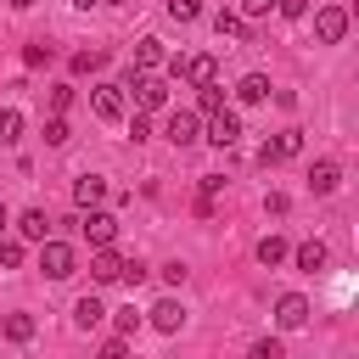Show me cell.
Returning a JSON list of instances; mask_svg holds the SVG:
<instances>
[{
  "instance_id": "cell-1",
  "label": "cell",
  "mask_w": 359,
  "mask_h": 359,
  "mask_svg": "<svg viewBox=\"0 0 359 359\" xmlns=\"http://www.w3.org/2000/svg\"><path fill=\"white\" fill-rule=\"evenodd\" d=\"M39 269H45L50 280H67V275L79 269V258H73L67 241H50V236H45V241H39Z\"/></svg>"
},
{
  "instance_id": "cell-2",
  "label": "cell",
  "mask_w": 359,
  "mask_h": 359,
  "mask_svg": "<svg viewBox=\"0 0 359 359\" xmlns=\"http://www.w3.org/2000/svg\"><path fill=\"white\" fill-rule=\"evenodd\" d=\"M79 230H84V241H90V247H112V236H118V219H112L107 208H84Z\"/></svg>"
},
{
  "instance_id": "cell-3",
  "label": "cell",
  "mask_w": 359,
  "mask_h": 359,
  "mask_svg": "<svg viewBox=\"0 0 359 359\" xmlns=\"http://www.w3.org/2000/svg\"><path fill=\"white\" fill-rule=\"evenodd\" d=\"M129 90H135V107H140V112H157V107H168V84H163V79L129 73Z\"/></svg>"
},
{
  "instance_id": "cell-4",
  "label": "cell",
  "mask_w": 359,
  "mask_h": 359,
  "mask_svg": "<svg viewBox=\"0 0 359 359\" xmlns=\"http://www.w3.org/2000/svg\"><path fill=\"white\" fill-rule=\"evenodd\" d=\"M163 135H168L174 146H196V140H202V112H168Z\"/></svg>"
},
{
  "instance_id": "cell-5",
  "label": "cell",
  "mask_w": 359,
  "mask_h": 359,
  "mask_svg": "<svg viewBox=\"0 0 359 359\" xmlns=\"http://www.w3.org/2000/svg\"><path fill=\"white\" fill-rule=\"evenodd\" d=\"M342 34H348V11H342V6L314 11V39H320V45H337Z\"/></svg>"
},
{
  "instance_id": "cell-6",
  "label": "cell",
  "mask_w": 359,
  "mask_h": 359,
  "mask_svg": "<svg viewBox=\"0 0 359 359\" xmlns=\"http://www.w3.org/2000/svg\"><path fill=\"white\" fill-rule=\"evenodd\" d=\"M297 151H303V135H297V129H286V135H275V140H264V146H258V163L269 168V163H286V157H297Z\"/></svg>"
},
{
  "instance_id": "cell-7",
  "label": "cell",
  "mask_w": 359,
  "mask_h": 359,
  "mask_svg": "<svg viewBox=\"0 0 359 359\" xmlns=\"http://www.w3.org/2000/svg\"><path fill=\"white\" fill-rule=\"evenodd\" d=\"M275 325H280V331H297V325H309V297H303V292H286V297L275 303Z\"/></svg>"
},
{
  "instance_id": "cell-8",
  "label": "cell",
  "mask_w": 359,
  "mask_h": 359,
  "mask_svg": "<svg viewBox=\"0 0 359 359\" xmlns=\"http://www.w3.org/2000/svg\"><path fill=\"white\" fill-rule=\"evenodd\" d=\"M90 107H95V118H123V84H95L90 90Z\"/></svg>"
},
{
  "instance_id": "cell-9",
  "label": "cell",
  "mask_w": 359,
  "mask_h": 359,
  "mask_svg": "<svg viewBox=\"0 0 359 359\" xmlns=\"http://www.w3.org/2000/svg\"><path fill=\"white\" fill-rule=\"evenodd\" d=\"M208 140H213L219 151H224V146H236V140H241V118H236L230 107H224V112H213V118H208Z\"/></svg>"
},
{
  "instance_id": "cell-10",
  "label": "cell",
  "mask_w": 359,
  "mask_h": 359,
  "mask_svg": "<svg viewBox=\"0 0 359 359\" xmlns=\"http://www.w3.org/2000/svg\"><path fill=\"white\" fill-rule=\"evenodd\" d=\"M90 280H95V286H112V280H123V258H118L112 247H95V258H90Z\"/></svg>"
},
{
  "instance_id": "cell-11",
  "label": "cell",
  "mask_w": 359,
  "mask_h": 359,
  "mask_svg": "<svg viewBox=\"0 0 359 359\" xmlns=\"http://www.w3.org/2000/svg\"><path fill=\"white\" fill-rule=\"evenodd\" d=\"M146 320H151V325H157L163 337H174V331H185V309H180L174 297H163V303H151V309H146Z\"/></svg>"
},
{
  "instance_id": "cell-12",
  "label": "cell",
  "mask_w": 359,
  "mask_h": 359,
  "mask_svg": "<svg viewBox=\"0 0 359 359\" xmlns=\"http://www.w3.org/2000/svg\"><path fill=\"white\" fill-rule=\"evenodd\" d=\"M309 185H314V196H331V191L342 185V168H337L331 157H320V163L309 168Z\"/></svg>"
},
{
  "instance_id": "cell-13",
  "label": "cell",
  "mask_w": 359,
  "mask_h": 359,
  "mask_svg": "<svg viewBox=\"0 0 359 359\" xmlns=\"http://www.w3.org/2000/svg\"><path fill=\"white\" fill-rule=\"evenodd\" d=\"M73 202H79V208H101V202H107V180H101V174L73 180Z\"/></svg>"
},
{
  "instance_id": "cell-14",
  "label": "cell",
  "mask_w": 359,
  "mask_h": 359,
  "mask_svg": "<svg viewBox=\"0 0 359 359\" xmlns=\"http://www.w3.org/2000/svg\"><path fill=\"white\" fill-rule=\"evenodd\" d=\"M101 320H107V303H101L95 292H84V297L73 303V325H84V331H90V325H101Z\"/></svg>"
},
{
  "instance_id": "cell-15",
  "label": "cell",
  "mask_w": 359,
  "mask_h": 359,
  "mask_svg": "<svg viewBox=\"0 0 359 359\" xmlns=\"http://www.w3.org/2000/svg\"><path fill=\"white\" fill-rule=\"evenodd\" d=\"M34 331H39L34 314H6V320H0V337H6V342H34Z\"/></svg>"
},
{
  "instance_id": "cell-16",
  "label": "cell",
  "mask_w": 359,
  "mask_h": 359,
  "mask_svg": "<svg viewBox=\"0 0 359 359\" xmlns=\"http://www.w3.org/2000/svg\"><path fill=\"white\" fill-rule=\"evenodd\" d=\"M163 56H168V50H163V39H151V34H146V39H135V73L163 67Z\"/></svg>"
},
{
  "instance_id": "cell-17",
  "label": "cell",
  "mask_w": 359,
  "mask_h": 359,
  "mask_svg": "<svg viewBox=\"0 0 359 359\" xmlns=\"http://www.w3.org/2000/svg\"><path fill=\"white\" fill-rule=\"evenodd\" d=\"M292 258H297V269H309V275H314V269H325V264H331V247H325V241H303Z\"/></svg>"
},
{
  "instance_id": "cell-18",
  "label": "cell",
  "mask_w": 359,
  "mask_h": 359,
  "mask_svg": "<svg viewBox=\"0 0 359 359\" xmlns=\"http://www.w3.org/2000/svg\"><path fill=\"white\" fill-rule=\"evenodd\" d=\"M264 95H269V79H264V73H247V79L236 84V101H241V107H258Z\"/></svg>"
},
{
  "instance_id": "cell-19",
  "label": "cell",
  "mask_w": 359,
  "mask_h": 359,
  "mask_svg": "<svg viewBox=\"0 0 359 359\" xmlns=\"http://www.w3.org/2000/svg\"><path fill=\"white\" fill-rule=\"evenodd\" d=\"M17 230H22V241H45V236H50V219H45V208H28V213L17 219Z\"/></svg>"
},
{
  "instance_id": "cell-20",
  "label": "cell",
  "mask_w": 359,
  "mask_h": 359,
  "mask_svg": "<svg viewBox=\"0 0 359 359\" xmlns=\"http://www.w3.org/2000/svg\"><path fill=\"white\" fill-rule=\"evenodd\" d=\"M180 79H191V84H213L219 67H213V56H185V73H180Z\"/></svg>"
},
{
  "instance_id": "cell-21",
  "label": "cell",
  "mask_w": 359,
  "mask_h": 359,
  "mask_svg": "<svg viewBox=\"0 0 359 359\" xmlns=\"http://www.w3.org/2000/svg\"><path fill=\"white\" fill-rule=\"evenodd\" d=\"M196 112H202V118L224 112V90H219V79H213V84H196Z\"/></svg>"
},
{
  "instance_id": "cell-22",
  "label": "cell",
  "mask_w": 359,
  "mask_h": 359,
  "mask_svg": "<svg viewBox=\"0 0 359 359\" xmlns=\"http://www.w3.org/2000/svg\"><path fill=\"white\" fill-rule=\"evenodd\" d=\"M252 252H258V264H264V269H275V264L286 258V241H280V236H264V241H258Z\"/></svg>"
},
{
  "instance_id": "cell-23",
  "label": "cell",
  "mask_w": 359,
  "mask_h": 359,
  "mask_svg": "<svg viewBox=\"0 0 359 359\" xmlns=\"http://www.w3.org/2000/svg\"><path fill=\"white\" fill-rule=\"evenodd\" d=\"M17 140H22V112L6 107V112H0V146H17Z\"/></svg>"
},
{
  "instance_id": "cell-24",
  "label": "cell",
  "mask_w": 359,
  "mask_h": 359,
  "mask_svg": "<svg viewBox=\"0 0 359 359\" xmlns=\"http://www.w3.org/2000/svg\"><path fill=\"white\" fill-rule=\"evenodd\" d=\"M101 67H107L101 50H73V73H79V79H84V73H101Z\"/></svg>"
},
{
  "instance_id": "cell-25",
  "label": "cell",
  "mask_w": 359,
  "mask_h": 359,
  "mask_svg": "<svg viewBox=\"0 0 359 359\" xmlns=\"http://www.w3.org/2000/svg\"><path fill=\"white\" fill-rule=\"evenodd\" d=\"M50 56H56V50H50L45 39H34V45H22V67H45Z\"/></svg>"
},
{
  "instance_id": "cell-26",
  "label": "cell",
  "mask_w": 359,
  "mask_h": 359,
  "mask_svg": "<svg viewBox=\"0 0 359 359\" xmlns=\"http://www.w3.org/2000/svg\"><path fill=\"white\" fill-rule=\"evenodd\" d=\"M168 17L174 22H196L202 17V0H168Z\"/></svg>"
},
{
  "instance_id": "cell-27",
  "label": "cell",
  "mask_w": 359,
  "mask_h": 359,
  "mask_svg": "<svg viewBox=\"0 0 359 359\" xmlns=\"http://www.w3.org/2000/svg\"><path fill=\"white\" fill-rule=\"evenodd\" d=\"M247 359H286V348H280L275 337H264V342H252V348H247Z\"/></svg>"
},
{
  "instance_id": "cell-28",
  "label": "cell",
  "mask_w": 359,
  "mask_h": 359,
  "mask_svg": "<svg viewBox=\"0 0 359 359\" xmlns=\"http://www.w3.org/2000/svg\"><path fill=\"white\" fill-rule=\"evenodd\" d=\"M95 359H129V337H107Z\"/></svg>"
},
{
  "instance_id": "cell-29",
  "label": "cell",
  "mask_w": 359,
  "mask_h": 359,
  "mask_svg": "<svg viewBox=\"0 0 359 359\" xmlns=\"http://www.w3.org/2000/svg\"><path fill=\"white\" fill-rule=\"evenodd\" d=\"M0 264L17 269V264H22V241H0Z\"/></svg>"
},
{
  "instance_id": "cell-30",
  "label": "cell",
  "mask_w": 359,
  "mask_h": 359,
  "mask_svg": "<svg viewBox=\"0 0 359 359\" xmlns=\"http://www.w3.org/2000/svg\"><path fill=\"white\" fill-rule=\"evenodd\" d=\"M157 275H163V280H168V286H185V275H191V269H185V264H180V258H174V264H163V269H157Z\"/></svg>"
},
{
  "instance_id": "cell-31",
  "label": "cell",
  "mask_w": 359,
  "mask_h": 359,
  "mask_svg": "<svg viewBox=\"0 0 359 359\" xmlns=\"http://www.w3.org/2000/svg\"><path fill=\"white\" fill-rule=\"evenodd\" d=\"M213 28H219V34H241V17H236V11H219Z\"/></svg>"
},
{
  "instance_id": "cell-32",
  "label": "cell",
  "mask_w": 359,
  "mask_h": 359,
  "mask_svg": "<svg viewBox=\"0 0 359 359\" xmlns=\"http://www.w3.org/2000/svg\"><path fill=\"white\" fill-rule=\"evenodd\" d=\"M62 140H67V123L50 118V123H45V146H62Z\"/></svg>"
},
{
  "instance_id": "cell-33",
  "label": "cell",
  "mask_w": 359,
  "mask_h": 359,
  "mask_svg": "<svg viewBox=\"0 0 359 359\" xmlns=\"http://www.w3.org/2000/svg\"><path fill=\"white\" fill-rule=\"evenodd\" d=\"M123 280L140 286V280H146V264H140V258H123Z\"/></svg>"
},
{
  "instance_id": "cell-34",
  "label": "cell",
  "mask_w": 359,
  "mask_h": 359,
  "mask_svg": "<svg viewBox=\"0 0 359 359\" xmlns=\"http://www.w3.org/2000/svg\"><path fill=\"white\" fill-rule=\"evenodd\" d=\"M135 331H140V314L123 309V314H118V337H135Z\"/></svg>"
},
{
  "instance_id": "cell-35",
  "label": "cell",
  "mask_w": 359,
  "mask_h": 359,
  "mask_svg": "<svg viewBox=\"0 0 359 359\" xmlns=\"http://www.w3.org/2000/svg\"><path fill=\"white\" fill-rule=\"evenodd\" d=\"M129 135H135V140H146V135H151V118H146V112H135V118H129Z\"/></svg>"
},
{
  "instance_id": "cell-36",
  "label": "cell",
  "mask_w": 359,
  "mask_h": 359,
  "mask_svg": "<svg viewBox=\"0 0 359 359\" xmlns=\"http://www.w3.org/2000/svg\"><path fill=\"white\" fill-rule=\"evenodd\" d=\"M275 11H280V17H303V11H309V0H275Z\"/></svg>"
},
{
  "instance_id": "cell-37",
  "label": "cell",
  "mask_w": 359,
  "mask_h": 359,
  "mask_svg": "<svg viewBox=\"0 0 359 359\" xmlns=\"http://www.w3.org/2000/svg\"><path fill=\"white\" fill-rule=\"evenodd\" d=\"M67 101H73V84H56V90H50V107H56V112H62V107H67Z\"/></svg>"
},
{
  "instance_id": "cell-38",
  "label": "cell",
  "mask_w": 359,
  "mask_h": 359,
  "mask_svg": "<svg viewBox=\"0 0 359 359\" xmlns=\"http://www.w3.org/2000/svg\"><path fill=\"white\" fill-rule=\"evenodd\" d=\"M264 213H275V219H280V213H286V196H280V191H269V196H264Z\"/></svg>"
},
{
  "instance_id": "cell-39",
  "label": "cell",
  "mask_w": 359,
  "mask_h": 359,
  "mask_svg": "<svg viewBox=\"0 0 359 359\" xmlns=\"http://www.w3.org/2000/svg\"><path fill=\"white\" fill-rule=\"evenodd\" d=\"M241 11L247 17H264V11H275V0H241Z\"/></svg>"
},
{
  "instance_id": "cell-40",
  "label": "cell",
  "mask_w": 359,
  "mask_h": 359,
  "mask_svg": "<svg viewBox=\"0 0 359 359\" xmlns=\"http://www.w3.org/2000/svg\"><path fill=\"white\" fill-rule=\"evenodd\" d=\"M6 6H17V11H28V6H34V0H6Z\"/></svg>"
},
{
  "instance_id": "cell-41",
  "label": "cell",
  "mask_w": 359,
  "mask_h": 359,
  "mask_svg": "<svg viewBox=\"0 0 359 359\" xmlns=\"http://www.w3.org/2000/svg\"><path fill=\"white\" fill-rule=\"evenodd\" d=\"M6 224H11V213H6V202H0V230H6Z\"/></svg>"
},
{
  "instance_id": "cell-42",
  "label": "cell",
  "mask_w": 359,
  "mask_h": 359,
  "mask_svg": "<svg viewBox=\"0 0 359 359\" xmlns=\"http://www.w3.org/2000/svg\"><path fill=\"white\" fill-rule=\"evenodd\" d=\"M73 6H101V0H73Z\"/></svg>"
},
{
  "instance_id": "cell-43",
  "label": "cell",
  "mask_w": 359,
  "mask_h": 359,
  "mask_svg": "<svg viewBox=\"0 0 359 359\" xmlns=\"http://www.w3.org/2000/svg\"><path fill=\"white\" fill-rule=\"evenodd\" d=\"M107 6H123V0H107Z\"/></svg>"
}]
</instances>
